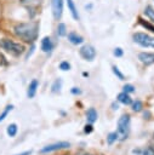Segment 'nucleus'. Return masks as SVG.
<instances>
[{
    "instance_id": "26",
    "label": "nucleus",
    "mask_w": 154,
    "mask_h": 155,
    "mask_svg": "<svg viewBox=\"0 0 154 155\" xmlns=\"http://www.w3.org/2000/svg\"><path fill=\"white\" fill-rule=\"evenodd\" d=\"M113 53H114V56H115V57H121L124 52H122V50H121L120 47H116V48L113 51Z\"/></svg>"
},
{
    "instance_id": "7",
    "label": "nucleus",
    "mask_w": 154,
    "mask_h": 155,
    "mask_svg": "<svg viewBox=\"0 0 154 155\" xmlns=\"http://www.w3.org/2000/svg\"><path fill=\"white\" fill-rule=\"evenodd\" d=\"M51 6H52V15L55 19H59L63 13V0H52Z\"/></svg>"
},
{
    "instance_id": "10",
    "label": "nucleus",
    "mask_w": 154,
    "mask_h": 155,
    "mask_svg": "<svg viewBox=\"0 0 154 155\" xmlns=\"http://www.w3.org/2000/svg\"><path fill=\"white\" fill-rule=\"evenodd\" d=\"M52 48H53V45H52L51 39H50L49 36H45V38L41 40V50H42V52L50 53V52L52 51Z\"/></svg>"
},
{
    "instance_id": "5",
    "label": "nucleus",
    "mask_w": 154,
    "mask_h": 155,
    "mask_svg": "<svg viewBox=\"0 0 154 155\" xmlns=\"http://www.w3.org/2000/svg\"><path fill=\"white\" fill-rule=\"evenodd\" d=\"M69 147H70V144L68 142H57V143H53V144H50V145H46V147L41 148L40 154H47V153L57 151V150L65 149V148H69Z\"/></svg>"
},
{
    "instance_id": "31",
    "label": "nucleus",
    "mask_w": 154,
    "mask_h": 155,
    "mask_svg": "<svg viewBox=\"0 0 154 155\" xmlns=\"http://www.w3.org/2000/svg\"><path fill=\"white\" fill-rule=\"evenodd\" d=\"M112 107H113V110H116V109L119 108V107H118V104H115V103H114V104H113Z\"/></svg>"
},
{
    "instance_id": "19",
    "label": "nucleus",
    "mask_w": 154,
    "mask_h": 155,
    "mask_svg": "<svg viewBox=\"0 0 154 155\" xmlns=\"http://www.w3.org/2000/svg\"><path fill=\"white\" fill-rule=\"evenodd\" d=\"M57 34L58 36H65L67 35V28L64 23H58L57 25Z\"/></svg>"
},
{
    "instance_id": "29",
    "label": "nucleus",
    "mask_w": 154,
    "mask_h": 155,
    "mask_svg": "<svg viewBox=\"0 0 154 155\" xmlns=\"http://www.w3.org/2000/svg\"><path fill=\"white\" fill-rule=\"evenodd\" d=\"M70 92H72L73 94H80V93H81V90H80L79 87H72Z\"/></svg>"
},
{
    "instance_id": "16",
    "label": "nucleus",
    "mask_w": 154,
    "mask_h": 155,
    "mask_svg": "<svg viewBox=\"0 0 154 155\" xmlns=\"http://www.w3.org/2000/svg\"><path fill=\"white\" fill-rule=\"evenodd\" d=\"M62 88V80L61 79H56L51 86V92L52 93H59Z\"/></svg>"
},
{
    "instance_id": "17",
    "label": "nucleus",
    "mask_w": 154,
    "mask_h": 155,
    "mask_svg": "<svg viewBox=\"0 0 154 155\" xmlns=\"http://www.w3.org/2000/svg\"><path fill=\"white\" fill-rule=\"evenodd\" d=\"M119 139V133L118 132H110L108 136H107V143L109 145H112L114 142H116Z\"/></svg>"
},
{
    "instance_id": "23",
    "label": "nucleus",
    "mask_w": 154,
    "mask_h": 155,
    "mask_svg": "<svg viewBox=\"0 0 154 155\" xmlns=\"http://www.w3.org/2000/svg\"><path fill=\"white\" fill-rule=\"evenodd\" d=\"M139 23L142 24V27H144L146 29H148V30H150V31L154 33V25H153V24H150V23H148V22H144L143 19H139Z\"/></svg>"
},
{
    "instance_id": "13",
    "label": "nucleus",
    "mask_w": 154,
    "mask_h": 155,
    "mask_svg": "<svg viewBox=\"0 0 154 155\" xmlns=\"http://www.w3.org/2000/svg\"><path fill=\"white\" fill-rule=\"evenodd\" d=\"M67 5H68V10L70 11V15L73 16V18L78 21L80 17H79V13H78V10H76V6H75L74 1L73 0H67Z\"/></svg>"
},
{
    "instance_id": "25",
    "label": "nucleus",
    "mask_w": 154,
    "mask_h": 155,
    "mask_svg": "<svg viewBox=\"0 0 154 155\" xmlns=\"http://www.w3.org/2000/svg\"><path fill=\"white\" fill-rule=\"evenodd\" d=\"M122 90H124V92H126V93H132V92H135V87H133V85H131V84L124 85Z\"/></svg>"
},
{
    "instance_id": "24",
    "label": "nucleus",
    "mask_w": 154,
    "mask_h": 155,
    "mask_svg": "<svg viewBox=\"0 0 154 155\" xmlns=\"http://www.w3.org/2000/svg\"><path fill=\"white\" fill-rule=\"evenodd\" d=\"M59 69L63 70V71H67V70L70 69V64H69L67 61H63V62L59 63Z\"/></svg>"
},
{
    "instance_id": "6",
    "label": "nucleus",
    "mask_w": 154,
    "mask_h": 155,
    "mask_svg": "<svg viewBox=\"0 0 154 155\" xmlns=\"http://www.w3.org/2000/svg\"><path fill=\"white\" fill-rule=\"evenodd\" d=\"M80 56L86 59V61H93L95 57H96V50L93 46L91 45H84L81 48H80Z\"/></svg>"
},
{
    "instance_id": "28",
    "label": "nucleus",
    "mask_w": 154,
    "mask_h": 155,
    "mask_svg": "<svg viewBox=\"0 0 154 155\" xmlns=\"http://www.w3.org/2000/svg\"><path fill=\"white\" fill-rule=\"evenodd\" d=\"M92 130H93V128H92V124H89V125H86V126H85L84 132H85V133H91V132H92Z\"/></svg>"
},
{
    "instance_id": "3",
    "label": "nucleus",
    "mask_w": 154,
    "mask_h": 155,
    "mask_svg": "<svg viewBox=\"0 0 154 155\" xmlns=\"http://www.w3.org/2000/svg\"><path fill=\"white\" fill-rule=\"evenodd\" d=\"M132 39L137 45H139L142 47H146V48L152 47V48H154V38L148 35V34H146V33H135Z\"/></svg>"
},
{
    "instance_id": "30",
    "label": "nucleus",
    "mask_w": 154,
    "mask_h": 155,
    "mask_svg": "<svg viewBox=\"0 0 154 155\" xmlns=\"http://www.w3.org/2000/svg\"><path fill=\"white\" fill-rule=\"evenodd\" d=\"M32 154V150H28V151H24V153H21V154H17V155H30Z\"/></svg>"
},
{
    "instance_id": "22",
    "label": "nucleus",
    "mask_w": 154,
    "mask_h": 155,
    "mask_svg": "<svg viewBox=\"0 0 154 155\" xmlns=\"http://www.w3.org/2000/svg\"><path fill=\"white\" fill-rule=\"evenodd\" d=\"M112 69H113V73H114V74L118 76V79H119V80H125L124 74H122V73L119 70V68H118L116 65H113V67H112Z\"/></svg>"
},
{
    "instance_id": "2",
    "label": "nucleus",
    "mask_w": 154,
    "mask_h": 155,
    "mask_svg": "<svg viewBox=\"0 0 154 155\" xmlns=\"http://www.w3.org/2000/svg\"><path fill=\"white\" fill-rule=\"evenodd\" d=\"M0 47L12 56H21L25 51V47L23 44L10 40V39H1L0 40Z\"/></svg>"
},
{
    "instance_id": "4",
    "label": "nucleus",
    "mask_w": 154,
    "mask_h": 155,
    "mask_svg": "<svg viewBox=\"0 0 154 155\" xmlns=\"http://www.w3.org/2000/svg\"><path fill=\"white\" fill-rule=\"evenodd\" d=\"M130 116L129 115H121L118 120V133L121 139L127 138L129 131H130Z\"/></svg>"
},
{
    "instance_id": "1",
    "label": "nucleus",
    "mask_w": 154,
    "mask_h": 155,
    "mask_svg": "<svg viewBox=\"0 0 154 155\" xmlns=\"http://www.w3.org/2000/svg\"><path fill=\"white\" fill-rule=\"evenodd\" d=\"M13 33L17 38L25 42H33L39 34V25L35 22L18 23L13 28Z\"/></svg>"
},
{
    "instance_id": "8",
    "label": "nucleus",
    "mask_w": 154,
    "mask_h": 155,
    "mask_svg": "<svg viewBox=\"0 0 154 155\" xmlns=\"http://www.w3.org/2000/svg\"><path fill=\"white\" fill-rule=\"evenodd\" d=\"M138 59L146 65L153 64L154 63V53L153 52H141L138 54Z\"/></svg>"
},
{
    "instance_id": "21",
    "label": "nucleus",
    "mask_w": 154,
    "mask_h": 155,
    "mask_svg": "<svg viewBox=\"0 0 154 155\" xmlns=\"http://www.w3.org/2000/svg\"><path fill=\"white\" fill-rule=\"evenodd\" d=\"M142 108H143V104H142L141 101H135V102L132 103V110H133V111L138 113V111L142 110Z\"/></svg>"
},
{
    "instance_id": "9",
    "label": "nucleus",
    "mask_w": 154,
    "mask_h": 155,
    "mask_svg": "<svg viewBox=\"0 0 154 155\" xmlns=\"http://www.w3.org/2000/svg\"><path fill=\"white\" fill-rule=\"evenodd\" d=\"M39 87V81L36 79H33L29 85H28V90H27V97L28 98H34V96L36 94V90Z\"/></svg>"
},
{
    "instance_id": "12",
    "label": "nucleus",
    "mask_w": 154,
    "mask_h": 155,
    "mask_svg": "<svg viewBox=\"0 0 154 155\" xmlns=\"http://www.w3.org/2000/svg\"><path fill=\"white\" fill-rule=\"evenodd\" d=\"M97 117H98V114L95 108H90L86 111V119H87L89 124H93L95 121H97Z\"/></svg>"
},
{
    "instance_id": "18",
    "label": "nucleus",
    "mask_w": 154,
    "mask_h": 155,
    "mask_svg": "<svg viewBox=\"0 0 154 155\" xmlns=\"http://www.w3.org/2000/svg\"><path fill=\"white\" fill-rule=\"evenodd\" d=\"M144 15L152 21V22H154V8L152 7V6H146V8H144Z\"/></svg>"
},
{
    "instance_id": "27",
    "label": "nucleus",
    "mask_w": 154,
    "mask_h": 155,
    "mask_svg": "<svg viewBox=\"0 0 154 155\" xmlns=\"http://www.w3.org/2000/svg\"><path fill=\"white\" fill-rule=\"evenodd\" d=\"M21 1V4H23V5H32V4H35V2H38V1H40V0H19Z\"/></svg>"
},
{
    "instance_id": "15",
    "label": "nucleus",
    "mask_w": 154,
    "mask_h": 155,
    "mask_svg": "<svg viewBox=\"0 0 154 155\" xmlns=\"http://www.w3.org/2000/svg\"><path fill=\"white\" fill-rule=\"evenodd\" d=\"M17 132H18V127H17V125H16L15 122L10 124V125L6 127V133H7V136L11 137V138H13V137L17 134Z\"/></svg>"
},
{
    "instance_id": "20",
    "label": "nucleus",
    "mask_w": 154,
    "mask_h": 155,
    "mask_svg": "<svg viewBox=\"0 0 154 155\" xmlns=\"http://www.w3.org/2000/svg\"><path fill=\"white\" fill-rule=\"evenodd\" d=\"M12 109H13V105H12V104H8V105H6L5 110H4V111L0 114V122H1V121H4V120L6 119V116L8 115V113H10Z\"/></svg>"
},
{
    "instance_id": "11",
    "label": "nucleus",
    "mask_w": 154,
    "mask_h": 155,
    "mask_svg": "<svg viewBox=\"0 0 154 155\" xmlns=\"http://www.w3.org/2000/svg\"><path fill=\"white\" fill-rule=\"evenodd\" d=\"M116 99H118L119 103H121V104H124V105H130V104H132V99H131L130 94L126 93V92L119 93L118 97H116Z\"/></svg>"
},
{
    "instance_id": "32",
    "label": "nucleus",
    "mask_w": 154,
    "mask_h": 155,
    "mask_svg": "<svg viewBox=\"0 0 154 155\" xmlns=\"http://www.w3.org/2000/svg\"><path fill=\"white\" fill-rule=\"evenodd\" d=\"M85 155H91V154H85Z\"/></svg>"
},
{
    "instance_id": "14",
    "label": "nucleus",
    "mask_w": 154,
    "mask_h": 155,
    "mask_svg": "<svg viewBox=\"0 0 154 155\" xmlns=\"http://www.w3.org/2000/svg\"><path fill=\"white\" fill-rule=\"evenodd\" d=\"M68 40H69L73 45H80V44H82V41H84L82 36L78 35L76 33H69V34H68Z\"/></svg>"
}]
</instances>
